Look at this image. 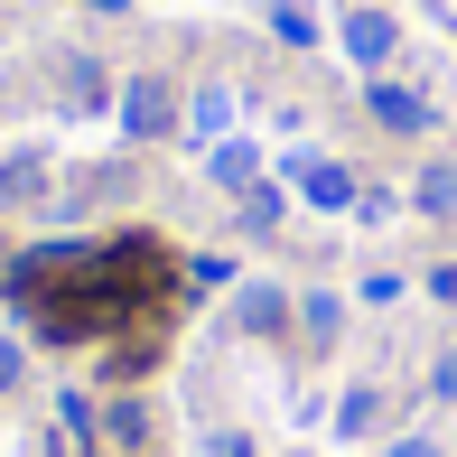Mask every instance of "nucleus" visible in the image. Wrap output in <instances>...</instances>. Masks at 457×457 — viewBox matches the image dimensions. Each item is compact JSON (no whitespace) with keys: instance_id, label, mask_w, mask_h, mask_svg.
<instances>
[{"instance_id":"nucleus-4","label":"nucleus","mask_w":457,"mask_h":457,"mask_svg":"<svg viewBox=\"0 0 457 457\" xmlns=\"http://www.w3.org/2000/svg\"><path fill=\"white\" fill-rule=\"evenodd\" d=\"M234 327H243V337H280V327H289V289L280 280H243L234 289Z\"/></svg>"},{"instance_id":"nucleus-11","label":"nucleus","mask_w":457,"mask_h":457,"mask_svg":"<svg viewBox=\"0 0 457 457\" xmlns=\"http://www.w3.org/2000/svg\"><path fill=\"white\" fill-rule=\"evenodd\" d=\"M383 420H392V392H373V383H364V392H345V402H337V429H345V439H373Z\"/></svg>"},{"instance_id":"nucleus-21","label":"nucleus","mask_w":457,"mask_h":457,"mask_svg":"<svg viewBox=\"0 0 457 457\" xmlns=\"http://www.w3.org/2000/svg\"><path fill=\"white\" fill-rule=\"evenodd\" d=\"M429 289H439V299H457V262H439V271H429Z\"/></svg>"},{"instance_id":"nucleus-12","label":"nucleus","mask_w":457,"mask_h":457,"mask_svg":"<svg viewBox=\"0 0 457 457\" xmlns=\"http://www.w3.org/2000/svg\"><path fill=\"white\" fill-rule=\"evenodd\" d=\"M271 37H289V47H318V10H308V0H271Z\"/></svg>"},{"instance_id":"nucleus-16","label":"nucleus","mask_w":457,"mask_h":457,"mask_svg":"<svg viewBox=\"0 0 457 457\" xmlns=\"http://www.w3.org/2000/svg\"><path fill=\"white\" fill-rule=\"evenodd\" d=\"M243 224H280V187H243Z\"/></svg>"},{"instance_id":"nucleus-17","label":"nucleus","mask_w":457,"mask_h":457,"mask_svg":"<svg viewBox=\"0 0 457 457\" xmlns=\"http://www.w3.org/2000/svg\"><path fill=\"white\" fill-rule=\"evenodd\" d=\"M19 383H29V345L0 337V392H19Z\"/></svg>"},{"instance_id":"nucleus-10","label":"nucleus","mask_w":457,"mask_h":457,"mask_svg":"<svg viewBox=\"0 0 457 457\" xmlns=\"http://www.w3.org/2000/svg\"><path fill=\"white\" fill-rule=\"evenodd\" d=\"M205 169H215V187H262V159H253V140H215V150H205Z\"/></svg>"},{"instance_id":"nucleus-5","label":"nucleus","mask_w":457,"mask_h":457,"mask_svg":"<svg viewBox=\"0 0 457 457\" xmlns=\"http://www.w3.org/2000/svg\"><path fill=\"white\" fill-rule=\"evenodd\" d=\"M299 196H308V205H327V215H345L364 187H355V169H345V159H299Z\"/></svg>"},{"instance_id":"nucleus-13","label":"nucleus","mask_w":457,"mask_h":457,"mask_svg":"<svg viewBox=\"0 0 457 457\" xmlns=\"http://www.w3.org/2000/svg\"><path fill=\"white\" fill-rule=\"evenodd\" d=\"M56 85H66L75 112H94V103H103V66H94V56H66V75H56Z\"/></svg>"},{"instance_id":"nucleus-9","label":"nucleus","mask_w":457,"mask_h":457,"mask_svg":"<svg viewBox=\"0 0 457 457\" xmlns=\"http://www.w3.org/2000/svg\"><path fill=\"white\" fill-rule=\"evenodd\" d=\"M37 196H47V159L10 150V159H0V215H10V205H37Z\"/></svg>"},{"instance_id":"nucleus-18","label":"nucleus","mask_w":457,"mask_h":457,"mask_svg":"<svg viewBox=\"0 0 457 457\" xmlns=\"http://www.w3.org/2000/svg\"><path fill=\"white\" fill-rule=\"evenodd\" d=\"M429 402H457V345H439V364H429Z\"/></svg>"},{"instance_id":"nucleus-7","label":"nucleus","mask_w":457,"mask_h":457,"mask_svg":"<svg viewBox=\"0 0 457 457\" xmlns=\"http://www.w3.org/2000/svg\"><path fill=\"white\" fill-rule=\"evenodd\" d=\"M299 337H308V355H327V345L345 337V299H337V289H308V299H299Z\"/></svg>"},{"instance_id":"nucleus-1","label":"nucleus","mask_w":457,"mask_h":457,"mask_svg":"<svg viewBox=\"0 0 457 457\" xmlns=\"http://www.w3.org/2000/svg\"><path fill=\"white\" fill-rule=\"evenodd\" d=\"M178 121H187V103H178L169 75H131V85H121V131L131 140H169Z\"/></svg>"},{"instance_id":"nucleus-3","label":"nucleus","mask_w":457,"mask_h":457,"mask_svg":"<svg viewBox=\"0 0 457 457\" xmlns=\"http://www.w3.org/2000/svg\"><path fill=\"white\" fill-rule=\"evenodd\" d=\"M364 112L383 121V131H402V140H411V131H429V103L411 94V85H392V75H373V85H364Z\"/></svg>"},{"instance_id":"nucleus-20","label":"nucleus","mask_w":457,"mask_h":457,"mask_svg":"<svg viewBox=\"0 0 457 457\" xmlns=\"http://www.w3.org/2000/svg\"><path fill=\"white\" fill-rule=\"evenodd\" d=\"M383 457H439V439H429V429H402V439H392Z\"/></svg>"},{"instance_id":"nucleus-15","label":"nucleus","mask_w":457,"mask_h":457,"mask_svg":"<svg viewBox=\"0 0 457 457\" xmlns=\"http://www.w3.org/2000/svg\"><path fill=\"white\" fill-rule=\"evenodd\" d=\"M56 420H66V439H85V429H94V420H103V411H94V402H85V392H56Z\"/></svg>"},{"instance_id":"nucleus-6","label":"nucleus","mask_w":457,"mask_h":457,"mask_svg":"<svg viewBox=\"0 0 457 457\" xmlns=\"http://www.w3.org/2000/svg\"><path fill=\"white\" fill-rule=\"evenodd\" d=\"M196 150H215V140H234V94L224 85H205V94H187V121H178Z\"/></svg>"},{"instance_id":"nucleus-8","label":"nucleus","mask_w":457,"mask_h":457,"mask_svg":"<svg viewBox=\"0 0 457 457\" xmlns=\"http://www.w3.org/2000/svg\"><path fill=\"white\" fill-rule=\"evenodd\" d=\"M94 429H103V439H112V448H150V402H140V392H112Z\"/></svg>"},{"instance_id":"nucleus-2","label":"nucleus","mask_w":457,"mask_h":457,"mask_svg":"<svg viewBox=\"0 0 457 457\" xmlns=\"http://www.w3.org/2000/svg\"><path fill=\"white\" fill-rule=\"evenodd\" d=\"M337 47L355 56L364 75H383V66H392V47H402V19H392V10H345V29H337Z\"/></svg>"},{"instance_id":"nucleus-22","label":"nucleus","mask_w":457,"mask_h":457,"mask_svg":"<svg viewBox=\"0 0 457 457\" xmlns=\"http://www.w3.org/2000/svg\"><path fill=\"white\" fill-rule=\"evenodd\" d=\"M94 10H131V0H94Z\"/></svg>"},{"instance_id":"nucleus-19","label":"nucleus","mask_w":457,"mask_h":457,"mask_svg":"<svg viewBox=\"0 0 457 457\" xmlns=\"http://www.w3.org/2000/svg\"><path fill=\"white\" fill-rule=\"evenodd\" d=\"M205 457H253V439L243 429H205Z\"/></svg>"},{"instance_id":"nucleus-14","label":"nucleus","mask_w":457,"mask_h":457,"mask_svg":"<svg viewBox=\"0 0 457 457\" xmlns=\"http://www.w3.org/2000/svg\"><path fill=\"white\" fill-rule=\"evenodd\" d=\"M411 205H420V215H457V169H420Z\"/></svg>"}]
</instances>
